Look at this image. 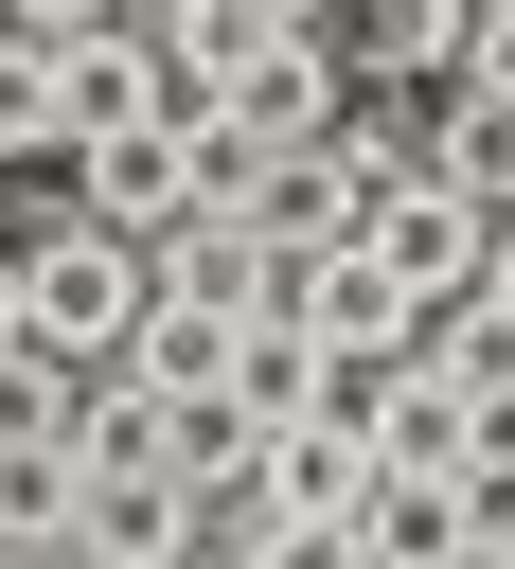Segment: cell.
I'll use <instances>...</instances> for the list:
<instances>
[{"label":"cell","mask_w":515,"mask_h":569,"mask_svg":"<svg viewBox=\"0 0 515 569\" xmlns=\"http://www.w3.org/2000/svg\"><path fill=\"white\" fill-rule=\"evenodd\" d=\"M462 89H497V107H515V0H479V36H462Z\"/></svg>","instance_id":"16"},{"label":"cell","mask_w":515,"mask_h":569,"mask_svg":"<svg viewBox=\"0 0 515 569\" xmlns=\"http://www.w3.org/2000/svg\"><path fill=\"white\" fill-rule=\"evenodd\" d=\"M231 569H373V551H355V516H266Z\"/></svg>","instance_id":"15"},{"label":"cell","mask_w":515,"mask_h":569,"mask_svg":"<svg viewBox=\"0 0 515 569\" xmlns=\"http://www.w3.org/2000/svg\"><path fill=\"white\" fill-rule=\"evenodd\" d=\"M284 320H302L320 356H426V302H408L373 249H320V267H284Z\"/></svg>","instance_id":"4"},{"label":"cell","mask_w":515,"mask_h":569,"mask_svg":"<svg viewBox=\"0 0 515 569\" xmlns=\"http://www.w3.org/2000/svg\"><path fill=\"white\" fill-rule=\"evenodd\" d=\"M355 551H373V569H462V551H479V516H462V480H391V462H373Z\"/></svg>","instance_id":"7"},{"label":"cell","mask_w":515,"mask_h":569,"mask_svg":"<svg viewBox=\"0 0 515 569\" xmlns=\"http://www.w3.org/2000/svg\"><path fill=\"white\" fill-rule=\"evenodd\" d=\"M355 249H373V267H391L426 320H444V302H479V267H497V231H479V213H462L426 160H408V178H355Z\"/></svg>","instance_id":"2"},{"label":"cell","mask_w":515,"mask_h":569,"mask_svg":"<svg viewBox=\"0 0 515 569\" xmlns=\"http://www.w3.org/2000/svg\"><path fill=\"white\" fill-rule=\"evenodd\" d=\"M355 498H373L355 427H266V516H355Z\"/></svg>","instance_id":"10"},{"label":"cell","mask_w":515,"mask_h":569,"mask_svg":"<svg viewBox=\"0 0 515 569\" xmlns=\"http://www.w3.org/2000/svg\"><path fill=\"white\" fill-rule=\"evenodd\" d=\"M479 427H497V409H479L462 373H426V356H408V373H391V409H373V462H391V480H462V462H479Z\"/></svg>","instance_id":"6"},{"label":"cell","mask_w":515,"mask_h":569,"mask_svg":"<svg viewBox=\"0 0 515 569\" xmlns=\"http://www.w3.org/2000/svg\"><path fill=\"white\" fill-rule=\"evenodd\" d=\"M124 373H142L160 409H195V391H231V373H249V320H231V302H160Z\"/></svg>","instance_id":"9"},{"label":"cell","mask_w":515,"mask_h":569,"mask_svg":"<svg viewBox=\"0 0 515 569\" xmlns=\"http://www.w3.org/2000/svg\"><path fill=\"white\" fill-rule=\"evenodd\" d=\"M71 391H89V373H53V356H0V445H71Z\"/></svg>","instance_id":"14"},{"label":"cell","mask_w":515,"mask_h":569,"mask_svg":"<svg viewBox=\"0 0 515 569\" xmlns=\"http://www.w3.org/2000/svg\"><path fill=\"white\" fill-rule=\"evenodd\" d=\"M89 516V445H0V551H71Z\"/></svg>","instance_id":"11"},{"label":"cell","mask_w":515,"mask_h":569,"mask_svg":"<svg viewBox=\"0 0 515 569\" xmlns=\"http://www.w3.org/2000/svg\"><path fill=\"white\" fill-rule=\"evenodd\" d=\"M462 569H515V551H462Z\"/></svg>","instance_id":"19"},{"label":"cell","mask_w":515,"mask_h":569,"mask_svg":"<svg viewBox=\"0 0 515 569\" xmlns=\"http://www.w3.org/2000/svg\"><path fill=\"white\" fill-rule=\"evenodd\" d=\"M18 320H36V356H53V373H124V356H142V320H160V249H142V231L53 213V231L18 249Z\"/></svg>","instance_id":"1"},{"label":"cell","mask_w":515,"mask_h":569,"mask_svg":"<svg viewBox=\"0 0 515 569\" xmlns=\"http://www.w3.org/2000/svg\"><path fill=\"white\" fill-rule=\"evenodd\" d=\"M355 36H373L391 71H444V89H462V36H479V0H355Z\"/></svg>","instance_id":"12"},{"label":"cell","mask_w":515,"mask_h":569,"mask_svg":"<svg viewBox=\"0 0 515 569\" xmlns=\"http://www.w3.org/2000/svg\"><path fill=\"white\" fill-rule=\"evenodd\" d=\"M426 373H462L479 409H515V302H444L426 320Z\"/></svg>","instance_id":"13"},{"label":"cell","mask_w":515,"mask_h":569,"mask_svg":"<svg viewBox=\"0 0 515 569\" xmlns=\"http://www.w3.org/2000/svg\"><path fill=\"white\" fill-rule=\"evenodd\" d=\"M479 302H515V231H497V267H479Z\"/></svg>","instance_id":"18"},{"label":"cell","mask_w":515,"mask_h":569,"mask_svg":"<svg viewBox=\"0 0 515 569\" xmlns=\"http://www.w3.org/2000/svg\"><path fill=\"white\" fill-rule=\"evenodd\" d=\"M160 302H231V320H284V267H266L231 213H195V231H160Z\"/></svg>","instance_id":"8"},{"label":"cell","mask_w":515,"mask_h":569,"mask_svg":"<svg viewBox=\"0 0 515 569\" xmlns=\"http://www.w3.org/2000/svg\"><path fill=\"white\" fill-rule=\"evenodd\" d=\"M213 516L178 462H89V516H71V569H195Z\"/></svg>","instance_id":"3"},{"label":"cell","mask_w":515,"mask_h":569,"mask_svg":"<svg viewBox=\"0 0 515 569\" xmlns=\"http://www.w3.org/2000/svg\"><path fill=\"white\" fill-rule=\"evenodd\" d=\"M266 267H320V249H355V160L337 142H284L266 178H249V213H231Z\"/></svg>","instance_id":"5"},{"label":"cell","mask_w":515,"mask_h":569,"mask_svg":"<svg viewBox=\"0 0 515 569\" xmlns=\"http://www.w3.org/2000/svg\"><path fill=\"white\" fill-rule=\"evenodd\" d=\"M0 356H36V320H18V249H0Z\"/></svg>","instance_id":"17"}]
</instances>
